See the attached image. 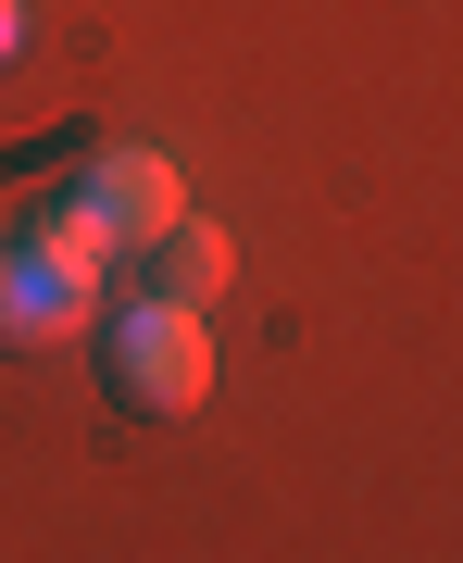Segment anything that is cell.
<instances>
[{"instance_id": "1", "label": "cell", "mask_w": 463, "mask_h": 563, "mask_svg": "<svg viewBox=\"0 0 463 563\" xmlns=\"http://www.w3.org/2000/svg\"><path fill=\"white\" fill-rule=\"evenodd\" d=\"M101 388L125 413H151V426H176V413H201L213 401V325H201V301H113V325H101Z\"/></svg>"}, {"instance_id": "2", "label": "cell", "mask_w": 463, "mask_h": 563, "mask_svg": "<svg viewBox=\"0 0 463 563\" xmlns=\"http://www.w3.org/2000/svg\"><path fill=\"white\" fill-rule=\"evenodd\" d=\"M63 201H76L88 225H101L113 251H151L163 225L188 213V176H176V163H163V151L113 139V151H88V163H76V188H63Z\"/></svg>"}, {"instance_id": "3", "label": "cell", "mask_w": 463, "mask_h": 563, "mask_svg": "<svg viewBox=\"0 0 463 563\" xmlns=\"http://www.w3.org/2000/svg\"><path fill=\"white\" fill-rule=\"evenodd\" d=\"M76 325H88V288L13 239V251H0V351H63Z\"/></svg>"}, {"instance_id": "4", "label": "cell", "mask_w": 463, "mask_h": 563, "mask_svg": "<svg viewBox=\"0 0 463 563\" xmlns=\"http://www.w3.org/2000/svg\"><path fill=\"white\" fill-rule=\"evenodd\" d=\"M225 276H239V251H225L201 213H176V225H163V239L139 251V288H151V301H213Z\"/></svg>"}, {"instance_id": "5", "label": "cell", "mask_w": 463, "mask_h": 563, "mask_svg": "<svg viewBox=\"0 0 463 563\" xmlns=\"http://www.w3.org/2000/svg\"><path fill=\"white\" fill-rule=\"evenodd\" d=\"M25 251H38V263H63L76 288H101V276H113V239H101V225H88L76 201H51L38 225H25Z\"/></svg>"}, {"instance_id": "6", "label": "cell", "mask_w": 463, "mask_h": 563, "mask_svg": "<svg viewBox=\"0 0 463 563\" xmlns=\"http://www.w3.org/2000/svg\"><path fill=\"white\" fill-rule=\"evenodd\" d=\"M25 51V0H0V63H13Z\"/></svg>"}]
</instances>
